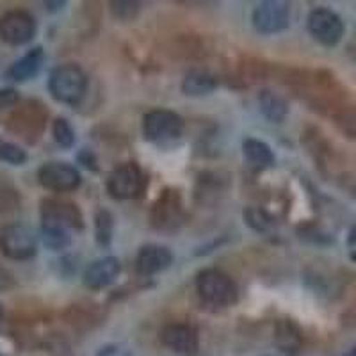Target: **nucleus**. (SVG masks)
I'll use <instances>...</instances> for the list:
<instances>
[{"mask_svg":"<svg viewBox=\"0 0 356 356\" xmlns=\"http://www.w3.org/2000/svg\"><path fill=\"white\" fill-rule=\"evenodd\" d=\"M49 91L54 100L66 106H77L88 91V75L77 65L57 66L50 73Z\"/></svg>","mask_w":356,"mask_h":356,"instance_id":"1","label":"nucleus"},{"mask_svg":"<svg viewBox=\"0 0 356 356\" xmlns=\"http://www.w3.org/2000/svg\"><path fill=\"white\" fill-rule=\"evenodd\" d=\"M196 292L207 305L227 308L237 303L239 291L234 280L219 269H203L196 276Z\"/></svg>","mask_w":356,"mask_h":356,"instance_id":"2","label":"nucleus"},{"mask_svg":"<svg viewBox=\"0 0 356 356\" xmlns=\"http://www.w3.org/2000/svg\"><path fill=\"white\" fill-rule=\"evenodd\" d=\"M41 228L65 232L72 235L73 232H81L84 228L82 214L77 205L57 200H43L40 209Z\"/></svg>","mask_w":356,"mask_h":356,"instance_id":"3","label":"nucleus"},{"mask_svg":"<svg viewBox=\"0 0 356 356\" xmlns=\"http://www.w3.org/2000/svg\"><path fill=\"white\" fill-rule=\"evenodd\" d=\"M184 132V120L173 111L155 109L143 120V134L150 143H170L178 139Z\"/></svg>","mask_w":356,"mask_h":356,"instance_id":"4","label":"nucleus"},{"mask_svg":"<svg viewBox=\"0 0 356 356\" xmlns=\"http://www.w3.org/2000/svg\"><path fill=\"white\" fill-rule=\"evenodd\" d=\"M307 29L310 36L324 47H335L346 34L344 20L328 8H317L310 11L307 18Z\"/></svg>","mask_w":356,"mask_h":356,"instance_id":"5","label":"nucleus"},{"mask_svg":"<svg viewBox=\"0 0 356 356\" xmlns=\"http://www.w3.org/2000/svg\"><path fill=\"white\" fill-rule=\"evenodd\" d=\"M251 24L259 34L269 36L278 34L291 24V6L280 0H266L260 2L251 15Z\"/></svg>","mask_w":356,"mask_h":356,"instance_id":"6","label":"nucleus"},{"mask_svg":"<svg viewBox=\"0 0 356 356\" xmlns=\"http://www.w3.org/2000/svg\"><path fill=\"white\" fill-rule=\"evenodd\" d=\"M0 250L11 260L33 259L38 250L36 237L24 225H6L0 230Z\"/></svg>","mask_w":356,"mask_h":356,"instance_id":"7","label":"nucleus"},{"mask_svg":"<svg viewBox=\"0 0 356 356\" xmlns=\"http://www.w3.org/2000/svg\"><path fill=\"white\" fill-rule=\"evenodd\" d=\"M38 24L31 13L15 9L0 17V40L11 47L29 43L36 36Z\"/></svg>","mask_w":356,"mask_h":356,"instance_id":"8","label":"nucleus"},{"mask_svg":"<svg viewBox=\"0 0 356 356\" xmlns=\"http://www.w3.org/2000/svg\"><path fill=\"white\" fill-rule=\"evenodd\" d=\"M143 189V171L136 162L120 164L107 178V191L116 200H132Z\"/></svg>","mask_w":356,"mask_h":356,"instance_id":"9","label":"nucleus"},{"mask_svg":"<svg viewBox=\"0 0 356 356\" xmlns=\"http://www.w3.org/2000/svg\"><path fill=\"white\" fill-rule=\"evenodd\" d=\"M38 180L44 189L54 193H70L81 186V173L66 162H49L38 170Z\"/></svg>","mask_w":356,"mask_h":356,"instance_id":"10","label":"nucleus"},{"mask_svg":"<svg viewBox=\"0 0 356 356\" xmlns=\"http://www.w3.org/2000/svg\"><path fill=\"white\" fill-rule=\"evenodd\" d=\"M175 257L170 248L162 244H146L138 251L136 257V273L139 276H154L166 271L173 264Z\"/></svg>","mask_w":356,"mask_h":356,"instance_id":"11","label":"nucleus"},{"mask_svg":"<svg viewBox=\"0 0 356 356\" xmlns=\"http://www.w3.org/2000/svg\"><path fill=\"white\" fill-rule=\"evenodd\" d=\"M162 342L171 351L184 356H193L198 353V333L193 326L182 323L168 324L162 332Z\"/></svg>","mask_w":356,"mask_h":356,"instance_id":"12","label":"nucleus"},{"mask_svg":"<svg viewBox=\"0 0 356 356\" xmlns=\"http://www.w3.org/2000/svg\"><path fill=\"white\" fill-rule=\"evenodd\" d=\"M122 273V264L116 257H104L88 266L84 271V285L93 291H100L113 285Z\"/></svg>","mask_w":356,"mask_h":356,"instance_id":"13","label":"nucleus"},{"mask_svg":"<svg viewBox=\"0 0 356 356\" xmlns=\"http://www.w3.org/2000/svg\"><path fill=\"white\" fill-rule=\"evenodd\" d=\"M44 61L43 49L36 47V49L29 50L25 56H22L18 61L13 63L8 70H6V79L13 82H25L34 79L40 73L41 66Z\"/></svg>","mask_w":356,"mask_h":356,"instance_id":"14","label":"nucleus"},{"mask_svg":"<svg viewBox=\"0 0 356 356\" xmlns=\"http://www.w3.org/2000/svg\"><path fill=\"white\" fill-rule=\"evenodd\" d=\"M218 88V79L205 70H191L182 81V93L187 97H203Z\"/></svg>","mask_w":356,"mask_h":356,"instance_id":"15","label":"nucleus"},{"mask_svg":"<svg viewBox=\"0 0 356 356\" xmlns=\"http://www.w3.org/2000/svg\"><path fill=\"white\" fill-rule=\"evenodd\" d=\"M259 106L264 116L273 123L285 122V118L289 116V104L276 91H269V89L262 91L259 97Z\"/></svg>","mask_w":356,"mask_h":356,"instance_id":"16","label":"nucleus"},{"mask_svg":"<svg viewBox=\"0 0 356 356\" xmlns=\"http://www.w3.org/2000/svg\"><path fill=\"white\" fill-rule=\"evenodd\" d=\"M243 154L246 161L255 168H271L275 164V154H273L271 146L260 139L248 138L243 143Z\"/></svg>","mask_w":356,"mask_h":356,"instance_id":"17","label":"nucleus"},{"mask_svg":"<svg viewBox=\"0 0 356 356\" xmlns=\"http://www.w3.org/2000/svg\"><path fill=\"white\" fill-rule=\"evenodd\" d=\"M276 342H278V346L282 348V351L289 353V355L300 351V346H301L300 328H298L292 321L282 319L278 323V326H276Z\"/></svg>","mask_w":356,"mask_h":356,"instance_id":"18","label":"nucleus"},{"mask_svg":"<svg viewBox=\"0 0 356 356\" xmlns=\"http://www.w3.org/2000/svg\"><path fill=\"white\" fill-rule=\"evenodd\" d=\"M114 234V218L109 211L100 209L95 214V237L98 246L109 248Z\"/></svg>","mask_w":356,"mask_h":356,"instance_id":"19","label":"nucleus"},{"mask_svg":"<svg viewBox=\"0 0 356 356\" xmlns=\"http://www.w3.org/2000/svg\"><path fill=\"white\" fill-rule=\"evenodd\" d=\"M54 141L63 148H72L75 145V130L66 118H56L52 123Z\"/></svg>","mask_w":356,"mask_h":356,"instance_id":"20","label":"nucleus"},{"mask_svg":"<svg viewBox=\"0 0 356 356\" xmlns=\"http://www.w3.org/2000/svg\"><path fill=\"white\" fill-rule=\"evenodd\" d=\"M0 161L8 162L11 166H22L27 162V154H25L24 148H20L15 143L0 138Z\"/></svg>","mask_w":356,"mask_h":356,"instance_id":"21","label":"nucleus"},{"mask_svg":"<svg viewBox=\"0 0 356 356\" xmlns=\"http://www.w3.org/2000/svg\"><path fill=\"white\" fill-rule=\"evenodd\" d=\"M246 219H248V225L257 232H267V230H271L273 227L271 218H269L262 209H248Z\"/></svg>","mask_w":356,"mask_h":356,"instance_id":"22","label":"nucleus"},{"mask_svg":"<svg viewBox=\"0 0 356 356\" xmlns=\"http://www.w3.org/2000/svg\"><path fill=\"white\" fill-rule=\"evenodd\" d=\"M111 6H113L114 17H118L123 22H129L132 18H136V15L139 13V8H141V4H138V2H113Z\"/></svg>","mask_w":356,"mask_h":356,"instance_id":"23","label":"nucleus"},{"mask_svg":"<svg viewBox=\"0 0 356 356\" xmlns=\"http://www.w3.org/2000/svg\"><path fill=\"white\" fill-rule=\"evenodd\" d=\"M17 102H18V93L15 91V89H11V88L0 89V109H6V107L15 106Z\"/></svg>","mask_w":356,"mask_h":356,"instance_id":"24","label":"nucleus"},{"mask_svg":"<svg viewBox=\"0 0 356 356\" xmlns=\"http://www.w3.org/2000/svg\"><path fill=\"white\" fill-rule=\"evenodd\" d=\"M97 356H132V353L120 344H109L104 346V348L98 351Z\"/></svg>","mask_w":356,"mask_h":356,"instance_id":"25","label":"nucleus"},{"mask_svg":"<svg viewBox=\"0 0 356 356\" xmlns=\"http://www.w3.org/2000/svg\"><path fill=\"white\" fill-rule=\"evenodd\" d=\"M79 159H81L82 164H84L86 168H89V170L97 171V166H95V164H97V157H95V155L91 154V152L84 150L81 155H79Z\"/></svg>","mask_w":356,"mask_h":356,"instance_id":"26","label":"nucleus"},{"mask_svg":"<svg viewBox=\"0 0 356 356\" xmlns=\"http://www.w3.org/2000/svg\"><path fill=\"white\" fill-rule=\"evenodd\" d=\"M9 285H11V276H9V273L6 269L0 267V289H8Z\"/></svg>","mask_w":356,"mask_h":356,"instance_id":"27","label":"nucleus"},{"mask_svg":"<svg viewBox=\"0 0 356 356\" xmlns=\"http://www.w3.org/2000/svg\"><path fill=\"white\" fill-rule=\"evenodd\" d=\"M353 239H355V230H351L349 232V251H351V259H355V257H353Z\"/></svg>","mask_w":356,"mask_h":356,"instance_id":"28","label":"nucleus"},{"mask_svg":"<svg viewBox=\"0 0 356 356\" xmlns=\"http://www.w3.org/2000/svg\"><path fill=\"white\" fill-rule=\"evenodd\" d=\"M0 317H2V305H0Z\"/></svg>","mask_w":356,"mask_h":356,"instance_id":"29","label":"nucleus"},{"mask_svg":"<svg viewBox=\"0 0 356 356\" xmlns=\"http://www.w3.org/2000/svg\"><path fill=\"white\" fill-rule=\"evenodd\" d=\"M0 356H2V355H0Z\"/></svg>","mask_w":356,"mask_h":356,"instance_id":"30","label":"nucleus"}]
</instances>
